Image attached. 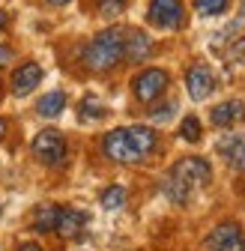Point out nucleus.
I'll list each match as a JSON object with an SVG mask.
<instances>
[{
	"mask_svg": "<svg viewBox=\"0 0 245 251\" xmlns=\"http://www.w3.org/2000/svg\"><path fill=\"white\" fill-rule=\"evenodd\" d=\"M81 60H84V66L93 69V72L114 69L120 60H126V30L108 27V30H102V33H96L87 42Z\"/></svg>",
	"mask_w": 245,
	"mask_h": 251,
	"instance_id": "f257e3e1",
	"label": "nucleus"
},
{
	"mask_svg": "<svg viewBox=\"0 0 245 251\" xmlns=\"http://www.w3.org/2000/svg\"><path fill=\"white\" fill-rule=\"evenodd\" d=\"M168 176L176 179L179 185H186L189 192H195V188H200V185H206L212 179V168H209L206 159H200V155H186V159H179L171 168Z\"/></svg>",
	"mask_w": 245,
	"mask_h": 251,
	"instance_id": "f03ea898",
	"label": "nucleus"
},
{
	"mask_svg": "<svg viewBox=\"0 0 245 251\" xmlns=\"http://www.w3.org/2000/svg\"><path fill=\"white\" fill-rule=\"evenodd\" d=\"M33 155L48 165V168H57L66 162V138L60 135L57 129H42L36 138H33Z\"/></svg>",
	"mask_w": 245,
	"mask_h": 251,
	"instance_id": "7ed1b4c3",
	"label": "nucleus"
},
{
	"mask_svg": "<svg viewBox=\"0 0 245 251\" xmlns=\"http://www.w3.org/2000/svg\"><path fill=\"white\" fill-rule=\"evenodd\" d=\"M168 72L165 69H144V72H138L135 75V81H132V93H135V99L138 102H144V105H149V102H156L162 93L168 90Z\"/></svg>",
	"mask_w": 245,
	"mask_h": 251,
	"instance_id": "20e7f679",
	"label": "nucleus"
},
{
	"mask_svg": "<svg viewBox=\"0 0 245 251\" xmlns=\"http://www.w3.org/2000/svg\"><path fill=\"white\" fill-rule=\"evenodd\" d=\"M102 152L108 155L111 162H120V165H138V162H144L141 155H138V150L129 144L126 129H114V132H108V135L102 138Z\"/></svg>",
	"mask_w": 245,
	"mask_h": 251,
	"instance_id": "39448f33",
	"label": "nucleus"
},
{
	"mask_svg": "<svg viewBox=\"0 0 245 251\" xmlns=\"http://www.w3.org/2000/svg\"><path fill=\"white\" fill-rule=\"evenodd\" d=\"M149 24H156L162 30H179L186 21V9L179 0H152L149 3Z\"/></svg>",
	"mask_w": 245,
	"mask_h": 251,
	"instance_id": "423d86ee",
	"label": "nucleus"
},
{
	"mask_svg": "<svg viewBox=\"0 0 245 251\" xmlns=\"http://www.w3.org/2000/svg\"><path fill=\"white\" fill-rule=\"evenodd\" d=\"M206 248L209 251H242L245 248V233L236 222H221L206 236Z\"/></svg>",
	"mask_w": 245,
	"mask_h": 251,
	"instance_id": "0eeeda50",
	"label": "nucleus"
},
{
	"mask_svg": "<svg viewBox=\"0 0 245 251\" xmlns=\"http://www.w3.org/2000/svg\"><path fill=\"white\" fill-rule=\"evenodd\" d=\"M186 90H189V96L195 102L209 99L212 90H216V75H212V69L203 66V63H195V66L186 72Z\"/></svg>",
	"mask_w": 245,
	"mask_h": 251,
	"instance_id": "6e6552de",
	"label": "nucleus"
},
{
	"mask_svg": "<svg viewBox=\"0 0 245 251\" xmlns=\"http://www.w3.org/2000/svg\"><path fill=\"white\" fill-rule=\"evenodd\" d=\"M84 225H87V215L81 209H75V206H60L54 230L63 236V239H75V236H81Z\"/></svg>",
	"mask_w": 245,
	"mask_h": 251,
	"instance_id": "1a4fd4ad",
	"label": "nucleus"
},
{
	"mask_svg": "<svg viewBox=\"0 0 245 251\" xmlns=\"http://www.w3.org/2000/svg\"><path fill=\"white\" fill-rule=\"evenodd\" d=\"M42 81V66L39 63H21L12 75V93L15 96H27V93H33L36 84Z\"/></svg>",
	"mask_w": 245,
	"mask_h": 251,
	"instance_id": "9d476101",
	"label": "nucleus"
},
{
	"mask_svg": "<svg viewBox=\"0 0 245 251\" xmlns=\"http://www.w3.org/2000/svg\"><path fill=\"white\" fill-rule=\"evenodd\" d=\"M209 120H212V126H219V129H230V126H236V123L245 120V102H239V99L221 102V105L212 108Z\"/></svg>",
	"mask_w": 245,
	"mask_h": 251,
	"instance_id": "9b49d317",
	"label": "nucleus"
},
{
	"mask_svg": "<svg viewBox=\"0 0 245 251\" xmlns=\"http://www.w3.org/2000/svg\"><path fill=\"white\" fill-rule=\"evenodd\" d=\"M126 138L138 150L141 159H147V155L159 147V138H156V132H152L149 126H126Z\"/></svg>",
	"mask_w": 245,
	"mask_h": 251,
	"instance_id": "f8f14e48",
	"label": "nucleus"
},
{
	"mask_svg": "<svg viewBox=\"0 0 245 251\" xmlns=\"http://www.w3.org/2000/svg\"><path fill=\"white\" fill-rule=\"evenodd\" d=\"M219 152L224 155V162L236 171H245V138L239 135H227L219 141Z\"/></svg>",
	"mask_w": 245,
	"mask_h": 251,
	"instance_id": "ddd939ff",
	"label": "nucleus"
},
{
	"mask_svg": "<svg viewBox=\"0 0 245 251\" xmlns=\"http://www.w3.org/2000/svg\"><path fill=\"white\" fill-rule=\"evenodd\" d=\"M152 54V39L144 30H126V60L141 63Z\"/></svg>",
	"mask_w": 245,
	"mask_h": 251,
	"instance_id": "4468645a",
	"label": "nucleus"
},
{
	"mask_svg": "<svg viewBox=\"0 0 245 251\" xmlns=\"http://www.w3.org/2000/svg\"><path fill=\"white\" fill-rule=\"evenodd\" d=\"M63 108H66V93L63 90H51V93H45V96L36 102V114L45 117V120L60 117V114H63Z\"/></svg>",
	"mask_w": 245,
	"mask_h": 251,
	"instance_id": "2eb2a0df",
	"label": "nucleus"
},
{
	"mask_svg": "<svg viewBox=\"0 0 245 251\" xmlns=\"http://www.w3.org/2000/svg\"><path fill=\"white\" fill-rule=\"evenodd\" d=\"M57 212H60L57 203H42V206H36V212H33V230H39V233L54 230V225H57Z\"/></svg>",
	"mask_w": 245,
	"mask_h": 251,
	"instance_id": "dca6fc26",
	"label": "nucleus"
},
{
	"mask_svg": "<svg viewBox=\"0 0 245 251\" xmlns=\"http://www.w3.org/2000/svg\"><path fill=\"white\" fill-rule=\"evenodd\" d=\"M78 117H81V123H96V120H102V117H105L102 99H99V96H84V99H81Z\"/></svg>",
	"mask_w": 245,
	"mask_h": 251,
	"instance_id": "f3484780",
	"label": "nucleus"
},
{
	"mask_svg": "<svg viewBox=\"0 0 245 251\" xmlns=\"http://www.w3.org/2000/svg\"><path fill=\"white\" fill-rule=\"evenodd\" d=\"M162 192L168 195V201H171V203H179V206L192 201V192H189V188H186V185H179V182H176V179H171V176L162 182Z\"/></svg>",
	"mask_w": 245,
	"mask_h": 251,
	"instance_id": "a211bd4d",
	"label": "nucleus"
},
{
	"mask_svg": "<svg viewBox=\"0 0 245 251\" xmlns=\"http://www.w3.org/2000/svg\"><path fill=\"white\" fill-rule=\"evenodd\" d=\"M179 138L189 141V144H197V141H200V120H197L195 114H189L186 120L179 123Z\"/></svg>",
	"mask_w": 245,
	"mask_h": 251,
	"instance_id": "6ab92c4d",
	"label": "nucleus"
},
{
	"mask_svg": "<svg viewBox=\"0 0 245 251\" xmlns=\"http://www.w3.org/2000/svg\"><path fill=\"white\" fill-rule=\"evenodd\" d=\"M122 203H126V188L122 185H108L102 192V206L105 209H120Z\"/></svg>",
	"mask_w": 245,
	"mask_h": 251,
	"instance_id": "aec40b11",
	"label": "nucleus"
},
{
	"mask_svg": "<svg viewBox=\"0 0 245 251\" xmlns=\"http://www.w3.org/2000/svg\"><path fill=\"white\" fill-rule=\"evenodd\" d=\"M227 6H230V0H195V9L206 18H216L221 12H227Z\"/></svg>",
	"mask_w": 245,
	"mask_h": 251,
	"instance_id": "412c9836",
	"label": "nucleus"
},
{
	"mask_svg": "<svg viewBox=\"0 0 245 251\" xmlns=\"http://www.w3.org/2000/svg\"><path fill=\"white\" fill-rule=\"evenodd\" d=\"M126 3H129V0H96V6H99V12L105 18H114L120 12H126Z\"/></svg>",
	"mask_w": 245,
	"mask_h": 251,
	"instance_id": "4be33fe9",
	"label": "nucleus"
},
{
	"mask_svg": "<svg viewBox=\"0 0 245 251\" xmlns=\"http://www.w3.org/2000/svg\"><path fill=\"white\" fill-rule=\"evenodd\" d=\"M230 57H233L236 63H245V36H242V39L230 48Z\"/></svg>",
	"mask_w": 245,
	"mask_h": 251,
	"instance_id": "5701e85b",
	"label": "nucleus"
},
{
	"mask_svg": "<svg viewBox=\"0 0 245 251\" xmlns=\"http://www.w3.org/2000/svg\"><path fill=\"white\" fill-rule=\"evenodd\" d=\"M15 54H12V48L9 45H0V66H3V63H9Z\"/></svg>",
	"mask_w": 245,
	"mask_h": 251,
	"instance_id": "b1692460",
	"label": "nucleus"
},
{
	"mask_svg": "<svg viewBox=\"0 0 245 251\" xmlns=\"http://www.w3.org/2000/svg\"><path fill=\"white\" fill-rule=\"evenodd\" d=\"M18 251H42V245H36V242H24Z\"/></svg>",
	"mask_w": 245,
	"mask_h": 251,
	"instance_id": "393cba45",
	"label": "nucleus"
},
{
	"mask_svg": "<svg viewBox=\"0 0 245 251\" xmlns=\"http://www.w3.org/2000/svg\"><path fill=\"white\" fill-rule=\"evenodd\" d=\"M3 138H6V120L0 117V141H3Z\"/></svg>",
	"mask_w": 245,
	"mask_h": 251,
	"instance_id": "a878e982",
	"label": "nucleus"
},
{
	"mask_svg": "<svg viewBox=\"0 0 245 251\" xmlns=\"http://www.w3.org/2000/svg\"><path fill=\"white\" fill-rule=\"evenodd\" d=\"M48 3H54V6H66V3H72V0H48Z\"/></svg>",
	"mask_w": 245,
	"mask_h": 251,
	"instance_id": "bb28decb",
	"label": "nucleus"
},
{
	"mask_svg": "<svg viewBox=\"0 0 245 251\" xmlns=\"http://www.w3.org/2000/svg\"><path fill=\"white\" fill-rule=\"evenodd\" d=\"M3 27H6V12L0 9V30H3Z\"/></svg>",
	"mask_w": 245,
	"mask_h": 251,
	"instance_id": "cd10ccee",
	"label": "nucleus"
},
{
	"mask_svg": "<svg viewBox=\"0 0 245 251\" xmlns=\"http://www.w3.org/2000/svg\"><path fill=\"white\" fill-rule=\"evenodd\" d=\"M0 212H3V209H0Z\"/></svg>",
	"mask_w": 245,
	"mask_h": 251,
	"instance_id": "c85d7f7f",
	"label": "nucleus"
},
{
	"mask_svg": "<svg viewBox=\"0 0 245 251\" xmlns=\"http://www.w3.org/2000/svg\"><path fill=\"white\" fill-rule=\"evenodd\" d=\"M242 251H245V248H242Z\"/></svg>",
	"mask_w": 245,
	"mask_h": 251,
	"instance_id": "c756f323",
	"label": "nucleus"
}]
</instances>
